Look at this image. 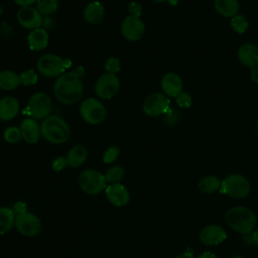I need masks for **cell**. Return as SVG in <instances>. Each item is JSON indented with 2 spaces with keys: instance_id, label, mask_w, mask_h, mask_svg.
Segmentation results:
<instances>
[{
  "instance_id": "obj_11",
  "label": "cell",
  "mask_w": 258,
  "mask_h": 258,
  "mask_svg": "<svg viewBox=\"0 0 258 258\" xmlns=\"http://www.w3.org/2000/svg\"><path fill=\"white\" fill-rule=\"evenodd\" d=\"M170 101L163 93H153L146 97L143 102V112L149 117L164 115L169 110Z\"/></svg>"
},
{
  "instance_id": "obj_15",
  "label": "cell",
  "mask_w": 258,
  "mask_h": 258,
  "mask_svg": "<svg viewBox=\"0 0 258 258\" xmlns=\"http://www.w3.org/2000/svg\"><path fill=\"white\" fill-rule=\"evenodd\" d=\"M200 241L207 246H215L224 242L227 238L226 231L219 225H209L200 232Z\"/></svg>"
},
{
  "instance_id": "obj_13",
  "label": "cell",
  "mask_w": 258,
  "mask_h": 258,
  "mask_svg": "<svg viewBox=\"0 0 258 258\" xmlns=\"http://www.w3.org/2000/svg\"><path fill=\"white\" fill-rule=\"evenodd\" d=\"M18 23L25 29L33 30L35 28L41 27L42 15L38 10L32 6L20 7L16 14Z\"/></svg>"
},
{
  "instance_id": "obj_30",
  "label": "cell",
  "mask_w": 258,
  "mask_h": 258,
  "mask_svg": "<svg viewBox=\"0 0 258 258\" xmlns=\"http://www.w3.org/2000/svg\"><path fill=\"white\" fill-rule=\"evenodd\" d=\"M3 138L9 144L18 143L22 139L20 128H18L16 126H10V127L6 128L3 133Z\"/></svg>"
},
{
  "instance_id": "obj_34",
  "label": "cell",
  "mask_w": 258,
  "mask_h": 258,
  "mask_svg": "<svg viewBox=\"0 0 258 258\" xmlns=\"http://www.w3.org/2000/svg\"><path fill=\"white\" fill-rule=\"evenodd\" d=\"M175 103L179 108H189L191 106L192 100L191 97L188 93L181 92L176 98H175Z\"/></svg>"
},
{
  "instance_id": "obj_21",
  "label": "cell",
  "mask_w": 258,
  "mask_h": 258,
  "mask_svg": "<svg viewBox=\"0 0 258 258\" xmlns=\"http://www.w3.org/2000/svg\"><path fill=\"white\" fill-rule=\"evenodd\" d=\"M105 16V8L99 1L90 2L84 9V18L88 23H101Z\"/></svg>"
},
{
  "instance_id": "obj_29",
  "label": "cell",
  "mask_w": 258,
  "mask_h": 258,
  "mask_svg": "<svg viewBox=\"0 0 258 258\" xmlns=\"http://www.w3.org/2000/svg\"><path fill=\"white\" fill-rule=\"evenodd\" d=\"M231 27L234 31H236L239 34H242L246 32V30L249 27V21L244 15L237 14L234 17L231 18Z\"/></svg>"
},
{
  "instance_id": "obj_41",
  "label": "cell",
  "mask_w": 258,
  "mask_h": 258,
  "mask_svg": "<svg viewBox=\"0 0 258 258\" xmlns=\"http://www.w3.org/2000/svg\"><path fill=\"white\" fill-rule=\"evenodd\" d=\"M173 258H194V255L191 253H189V252H184V253L179 254V255H177V256H175Z\"/></svg>"
},
{
  "instance_id": "obj_32",
  "label": "cell",
  "mask_w": 258,
  "mask_h": 258,
  "mask_svg": "<svg viewBox=\"0 0 258 258\" xmlns=\"http://www.w3.org/2000/svg\"><path fill=\"white\" fill-rule=\"evenodd\" d=\"M119 148L117 147V146H110V147H108L106 150H105V152H104V154H103V161L105 162V163H113L116 159H117V157H118V155H119Z\"/></svg>"
},
{
  "instance_id": "obj_18",
  "label": "cell",
  "mask_w": 258,
  "mask_h": 258,
  "mask_svg": "<svg viewBox=\"0 0 258 258\" xmlns=\"http://www.w3.org/2000/svg\"><path fill=\"white\" fill-rule=\"evenodd\" d=\"M238 58L242 64L250 69L258 67V46L253 43H244L238 49Z\"/></svg>"
},
{
  "instance_id": "obj_31",
  "label": "cell",
  "mask_w": 258,
  "mask_h": 258,
  "mask_svg": "<svg viewBox=\"0 0 258 258\" xmlns=\"http://www.w3.org/2000/svg\"><path fill=\"white\" fill-rule=\"evenodd\" d=\"M19 79L23 86H33L38 82V75L33 69H28L19 75Z\"/></svg>"
},
{
  "instance_id": "obj_24",
  "label": "cell",
  "mask_w": 258,
  "mask_h": 258,
  "mask_svg": "<svg viewBox=\"0 0 258 258\" xmlns=\"http://www.w3.org/2000/svg\"><path fill=\"white\" fill-rule=\"evenodd\" d=\"M20 85L19 75L10 70L0 72V89L3 91H12Z\"/></svg>"
},
{
  "instance_id": "obj_44",
  "label": "cell",
  "mask_w": 258,
  "mask_h": 258,
  "mask_svg": "<svg viewBox=\"0 0 258 258\" xmlns=\"http://www.w3.org/2000/svg\"><path fill=\"white\" fill-rule=\"evenodd\" d=\"M232 258H244V257H242V256H233Z\"/></svg>"
},
{
  "instance_id": "obj_37",
  "label": "cell",
  "mask_w": 258,
  "mask_h": 258,
  "mask_svg": "<svg viewBox=\"0 0 258 258\" xmlns=\"http://www.w3.org/2000/svg\"><path fill=\"white\" fill-rule=\"evenodd\" d=\"M164 115H166L165 121L168 125H173L178 121V113L175 110L169 108V110Z\"/></svg>"
},
{
  "instance_id": "obj_3",
  "label": "cell",
  "mask_w": 258,
  "mask_h": 258,
  "mask_svg": "<svg viewBox=\"0 0 258 258\" xmlns=\"http://www.w3.org/2000/svg\"><path fill=\"white\" fill-rule=\"evenodd\" d=\"M41 136L49 143L62 144L68 141L71 135L69 124L63 118L57 115H49L43 119L40 125Z\"/></svg>"
},
{
  "instance_id": "obj_40",
  "label": "cell",
  "mask_w": 258,
  "mask_h": 258,
  "mask_svg": "<svg viewBox=\"0 0 258 258\" xmlns=\"http://www.w3.org/2000/svg\"><path fill=\"white\" fill-rule=\"evenodd\" d=\"M198 258H218L214 253L211 252H205L203 254H201Z\"/></svg>"
},
{
  "instance_id": "obj_16",
  "label": "cell",
  "mask_w": 258,
  "mask_h": 258,
  "mask_svg": "<svg viewBox=\"0 0 258 258\" xmlns=\"http://www.w3.org/2000/svg\"><path fill=\"white\" fill-rule=\"evenodd\" d=\"M161 89L168 98H176L182 92V80L175 73H167L161 79Z\"/></svg>"
},
{
  "instance_id": "obj_14",
  "label": "cell",
  "mask_w": 258,
  "mask_h": 258,
  "mask_svg": "<svg viewBox=\"0 0 258 258\" xmlns=\"http://www.w3.org/2000/svg\"><path fill=\"white\" fill-rule=\"evenodd\" d=\"M106 198L108 201L116 206L123 207L126 206L130 201V194L127 187L121 183H110L105 188Z\"/></svg>"
},
{
  "instance_id": "obj_26",
  "label": "cell",
  "mask_w": 258,
  "mask_h": 258,
  "mask_svg": "<svg viewBox=\"0 0 258 258\" xmlns=\"http://www.w3.org/2000/svg\"><path fill=\"white\" fill-rule=\"evenodd\" d=\"M198 186L199 189L204 194H213L221 187V182L217 176L207 175L200 179Z\"/></svg>"
},
{
  "instance_id": "obj_43",
  "label": "cell",
  "mask_w": 258,
  "mask_h": 258,
  "mask_svg": "<svg viewBox=\"0 0 258 258\" xmlns=\"http://www.w3.org/2000/svg\"><path fill=\"white\" fill-rule=\"evenodd\" d=\"M153 1H155V2H164L166 0H153Z\"/></svg>"
},
{
  "instance_id": "obj_4",
  "label": "cell",
  "mask_w": 258,
  "mask_h": 258,
  "mask_svg": "<svg viewBox=\"0 0 258 258\" xmlns=\"http://www.w3.org/2000/svg\"><path fill=\"white\" fill-rule=\"evenodd\" d=\"M52 110L50 97L44 92H37L28 99L25 113L32 119L41 120L48 117Z\"/></svg>"
},
{
  "instance_id": "obj_42",
  "label": "cell",
  "mask_w": 258,
  "mask_h": 258,
  "mask_svg": "<svg viewBox=\"0 0 258 258\" xmlns=\"http://www.w3.org/2000/svg\"><path fill=\"white\" fill-rule=\"evenodd\" d=\"M252 241L258 247V229L253 232V234H252Z\"/></svg>"
},
{
  "instance_id": "obj_27",
  "label": "cell",
  "mask_w": 258,
  "mask_h": 258,
  "mask_svg": "<svg viewBox=\"0 0 258 258\" xmlns=\"http://www.w3.org/2000/svg\"><path fill=\"white\" fill-rule=\"evenodd\" d=\"M58 0H37L36 9L41 15H51L57 11Z\"/></svg>"
},
{
  "instance_id": "obj_20",
  "label": "cell",
  "mask_w": 258,
  "mask_h": 258,
  "mask_svg": "<svg viewBox=\"0 0 258 258\" xmlns=\"http://www.w3.org/2000/svg\"><path fill=\"white\" fill-rule=\"evenodd\" d=\"M27 44L31 50H42L48 44V33L44 28H35L27 36Z\"/></svg>"
},
{
  "instance_id": "obj_39",
  "label": "cell",
  "mask_w": 258,
  "mask_h": 258,
  "mask_svg": "<svg viewBox=\"0 0 258 258\" xmlns=\"http://www.w3.org/2000/svg\"><path fill=\"white\" fill-rule=\"evenodd\" d=\"M37 0H14V2L19 5L20 7L24 6H31L33 3H35Z\"/></svg>"
},
{
  "instance_id": "obj_2",
  "label": "cell",
  "mask_w": 258,
  "mask_h": 258,
  "mask_svg": "<svg viewBox=\"0 0 258 258\" xmlns=\"http://www.w3.org/2000/svg\"><path fill=\"white\" fill-rule=\"evenodd\" d=\"M225 221L234 231L240 234H249L255 229L257 218L251 209L237 206L227 211Z\"/></svg>"
},
{
  "instance_id": "obj_7",
  "label": "cell",
  "mask_w": 258,
  "mask_h": 258,
  "mask_svg": "<svg viewBox=\"0 0 258 258\" xmlns=\"http://www.w3.org/2000/svg\"><path fill=\"white\" fill-rule=\"evenodd\" d=\"M80 188L88 195H98L107 186L105 175L96 169H85L78 177Z\"/></svg>"
},
{
  "instance_id": "obj_6",
  "label": "cell",
  "mask_w": 258,
  "mask_h": 258,
  "mask_svg": "<svg viewBox=\"0 0 258 258\" xmlns=\"http://www.w3.org/2000/svg\"><path fill=\"white\" fill-rule=\"evenodd\" d=\"M68 64V60H64L59 55L46 53L38 58L36 69L42 76L46 78H57L64 73Z\"/></svg>"
},
{
  "instance_id": "obj_25",
  "label": "cell",
  "mask_w": 258,
  "mask_h": 258,
  "mask_svg": "<svg viewBox=\"0 0 258 258\" xmlns=\"http://www.w3.org/2000/svg\"><path fill=\"white\" fill-rule=\"evenodd\" d=\"M15 213L8 207H0V235L8 233L15 222Z\"/></svg>"
},
{
  "instance_id": "obj_1",
  "label": "cell",
  "mask_w": 258,
  "mask_h": 258,
  "mask_svg": "<svg viewBox=\"0 0 258 258\" xmlns=\"http://www.w3.org/2000/svg\"><path fill=\"white\" fill-rule=\"evenodd\" d=\"M83 75L84 70L79 67L74 71L63 73L56 78L53 86V93L58 102L64 105H74L83 98Z\"/></svg>"
},
{
  "instance_id": "obj_38",
  "label": "cell",
  "mask_w": 258,
  "mask_h": 258,
  "mask_svg": "<svg viewBox=\"0 0 258 258\" xmlns=\"http://www.w3.org/2000/svg\"><path fill=\"white\" fill-rule=\"evenodd\" d=\"M250 79L258 84V67H255V68H252L250 69Z\"/></svg>"
},
{
  "instance_id": "obj_23",
  "label": "cell",
  "mask_w": 258,
  "mask_h": 258,
  "mask_svg": "<svg viewBox=\"0 0 258 258\" xmlns=\"http://www.w3.org/2000/svg\"><path fill=\"white\" fill-rule=\"evenodd\" d=\"M214 7L220 15L232 18L238 14L240 4L238 0H215Z\"/></svg>"
},
{
  "instance_id": "obj_8",
  "label": "cell",
  "mask_w": 258,
  "mask_h": 258,
  "mask_svg": "<svg viewBox=\"0 0 258 258\" xmlns=\"http://www.w3.org/2000/svg\"><path fill=\"white\" fill-rule=\"evenodd\" d=\"M80 114L87 123L98 125L105 120L107 110L104 104L98 99L88 98L82 102L80 106Z\"/></svg>"
},
{
  "instance_id": "obj_35",
  "label": "cell",
  "mask_w": 258,
  "mask_h": 258,
  "mask_svg": "<svg viewBox=\"0 0 258 258\" xmlns=\"http://www.w3.org/2000/svg\"><path fill=\"white\" fill-rule=\"evenodd\" d=\"M128 12L130 16H134V17H140L141 13H142V6L140 5V3L136 2V1H132L130 2V4L128 5Z\"/></svg>"
},
{
  "instance_id": "obj_10",
  "label": "cell",
  "mask_w": 258,
  "mask_h": 258,
  "mask_svg": "<svg viewBox=\"0 0 258 258\" xmlns=\"http://www.w3.org/2000/svg\"><path fill=\"white\" fill-rule=\"evenodd\" d=\"M119 89L120 80L118 77L107 72L100 76L95 84V93L103 100L112 99L119 92Z\"/></svg>"
},
{
  "instance_id": "obj_9",
  "label": "cell",
  "mask_w": 258,
  "mask_h": 258,
  "mask_svg": "<svg viewBox=\"0 0 258 258\" xmlns=\"http://www.w3.org/2000/svg\"><path fill=\"white\" fill-rule=\"evenodd\" d=\"M14 227L25 237H34L41 230V222L39 218L29 212H23L15 216Z\"/></svg>"
},
{
  "instance_id": "obj_19",
  "label": "cell",
  "mask_w": 258,
  "mask_h": 258,
  "mask_svg": "<svg viewBox=\"0 0 258 258\" xmlns=\"http://www.w3.org/2000/svg\"><path fill=\"white\" fill-rule=\"evenodd\" d=\"M19 102L15 97L6 96L0 99V120L10 121L19 113Z\"/></svg>"
},
{
  "instance_id": "obj_12",
  "label": "cell",
  "mask_w": 258,
  "mask_h": 258,
  "mask_svg": "<svg viewBox=\"0 0 258 258\" xmlns=\"http://www.w3.org/2000/svg\"><path fill=\"white\" fill-rule=\"evenodd\" d=\"M145 31V24L140 17L127 16L121 24L122 35L129 41H137L142 38Z\"/></svg>"
},
{
  "instance_id": "obj_28",
  "label": "cell",
  "mask_w": 258,
  "mask_h": 258,
  "mask_svg": "<svg viewBox=\"0 0 258 258\" xmlns=\"http://www.w3.org/2000/svg\"><path fill=\"white\" fill-rule=\"evenodd\" d=\"M106 181L109 183H118L119 181H121L125 175V171L124 169L119 166V165H115L110 167L106 173L104 174Z\"/></svg>"
},
{
  "instance_id": "obj_22",
  "label": "cell",
  "mask_w": 258,
  "mask_h": 258,
  "mask_svg": "<svg viewBox=\"0 0 258 258\" xmlns=\"http://www.w3.org/2000/svg\"><path fill=\"white\" fill-rule=\"evenodd\" d=\"M66 158L70 167H79L87 160L88 150L83 145H76L69 150Z\"/></svg>"
},
{
  "instance_id": "obj_36",
  "label": "cell",
  "mask_w": 258,
  "mask_h": 258,
  "mask_svg": "<svg viewBox=\"0 0 258 258\" xmlns=\"http://www.w3.org/2000/svg\"><path fill=\"white\" fill-rule=\"evenodd\" d=\"M67 165H68L67 158L63 156H58V157L54 158V160L52 161L51 167L54 171H61L62 169H64V167Z\"/></svg>"
},
{
  "instance_id": "obj_5",
  "label": "cell",
  "mask_w": 258,
  "mask_h": 258,
  "mask_svg": "<svg viewBox=\"0 0 258 258\" xmlns=\"http://www.w3.org/2000/svg\"><path fill=\"white\" fill-rule=\"evenodd\" d=\"M250 183L246 177L239 173H232L226 176L221 182V191L231 198L241 200L250 194Z\"/></svg>"
},
{
  "instance_id": "obj_33",
  "label": "cell",
  "mask_w": 258,
  "mask_h": 258,
  "mask_svg": "<svg viewBox=\"0 0 258 258\" xmlns=\"http://www.w3.org/2000/svg\"><path fill=\"white\" fill-rule=\"evenodd\" d=\"M105 69H106L107 73L116 75L121 69V63H120L119 58L115 57V56L109 57L105 62Z\"/></svg>"
},
{
  "instance_id": "obj_17",
  "label": "cell",
  "mask_w": 258,
  "mask_h": 258,
  "mask_svg": "<svg viewBox=\"0 0 258 258\" xmlns=\"http://www.w3.org/2000/svg\"><path fill=\"white\" fill-rule=\"evenodd\" d=\"M20 132L22 139L28 144H34L39 140L41 135L40 126L35 119L25 118L20 124Z\"/></svg>"
}]
</instances>
